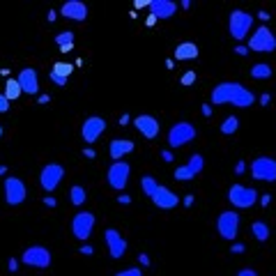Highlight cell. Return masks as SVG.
Instances as JSON below:
<instances>
[{
  "instance_id": "cell-1",
  "label": "cell",
  "mask_w": 276,
  "mask_h": 276,
  "mask_svg": "<svg viewBox=\"0 0 276 276\" xmlns=\"http://www.w3.org/2000/svg\"><path fill=\"white\" fill-rule=\"evenodd\" d=\"M212 104L221 106V104H233L237 108H249L256 104V95H253L246 85L235 83V81H223V83L214 85L212 90Z\"/></svg>"
},
{
  "instance_id": "cell-2",
  "label": "cell",
  "mask_w": 276,
  "mask_h": 276,
  "mask_svg": "<svg viewBox=\"0 0 276 276\" xmlns=\"http://www.w3.org/2000/svg\"><path fill=\"white\" fill-rule=\"evenodd\" d=\"M253 25V16L244 9H233L228 18V32L233 39L242 42V39H249V32H251Z\"/></svg>"
},
{
  "instance_id": "cell-3",
  "label": "cell",
  "mask_w": 276,
  "mask_h": 276,
  "mask_svg": "<svg viewBox=\"0 0 276 276\" xmlns=\"http://www.w3.org/2000/svg\"><path fill=\"white\" fill-rule=\"evenodd\" d=\"M228 203L237 210H249L258 203V193L251 186H242V184H233L228 189Z\"/></svg>"
},
{
  "instance_id": "cell-4",
  "label": "cell",
  "mask_w": 276,
  "mask_h": 276,
  "mask_svg": "<svg viewBox=\"0 0 276 276\" xmlns=\"http://www.w3.org/2000/svg\"><path fill=\"white\" fill-rule=\"evenodd\" d=\"M249 51H258V53H274L276 51V37L267 25H260L258 30L249 37Z\"/></svg>"
},
{
  "instance_id": "cell-5",
  "label": "cell",
  "mask_w": 276,
  "mask_h": 276,
  "mask_svg": "<svg viewBox=\"0 0 276 276\" xmlns=\"http://www.w3.org/2000/svg\"><path fill=\"white\" fill-rule=\"evenodd\" d=\"M129 177H132V166L127 161H113L111 163V168H108V186L113 189V191H125L127 184H129Z\"/></svg>"
},
{
  "instance_id": "cell-6",
  "label": "cell",
  "mask_w": 276,
  "mask_h": 276,
  "mask_svg": "<svg viewBox=\"0 0 276 276\" xmlns=\"http://www.w3.org/2000/svg\"><path fill=\"white\" fill-rule=\"evenodd\" d=\"M251 175L258 182H276V159L272 156H256L251 161Z\"/></svg>"
},
{
  "instance_id": "cell-7",
  "label": "cell",
  "mask_w": 276,
  "mask_h": 276,
  "mask_svg": "<svg viewBox=\"0 0 276 276\" xmlns=\"http://www.w3.org/2000/svg\"><path fill=\"white\" fill-rule=\"evenodd\" d=\"M216 230H219V235H221L223 240L233 242L237 237V233H240V214L235 210L221 212L219 219H216Z\"/></svg>"
},
{
  "instance_id": "cell-8",
  "label": "cell",
  "mask_w": 276,
  "mask_h": 276,
  "mask_svg": "<svg viewBox=\"0 0 276 276\" xmlns=\"http://www.w3.org/2000/svg\"><path fill=\"white\" fill-rule=\"evenodd\" d=\"M196 138V127L191 122H175L173 127L168 129V145L170 147H182V145L191 143Z\"/></svg>"
},
{
  "instance_id": "cell-9",
  "label": "cell",
  "mask_w": 276,
  "mask_h": 276,
  "mask_svg": "<svg viewBox=\"0 0 276 276\" xmlns=\"http://www.w3.org/2000/svg\"><path fill=\"white\" fill-rule=\"evenodd\" d=\"M95 214L92 212H78V214H74L72 219V233L74 237H76L78 242H85V240H90V235L92 230H95Z\"/></svg>"
},
{
  "instance_id": "cell-10",
  "label": "cell",
  "mask_w": 276,
  "mask_h": 276,
  "mask_svg": "<svg viewBox=\"0 0 276 276\" xmlns=\"http://www.w3.org/2000/svg\"><path fill=\"white\" fill-rule=\"evenodd\" d=\"M62 177H65V168H62L60 163H46L42 168V173H39V184H42V189L46 193H53L58 186H60Z\"/></svg>"
},
{
  "instance_id": "cell-11",
  "label": "cell",
  "mask_w": 276,
  "mask_h": 276,
  "mask_svg": "<svg viewBox=\"0 0 276 276\" xmlns=\"http://www.w3.org/2000/svg\"><path fill=\"white\" fill-rule=\"evenodd\" d=\"M25 198H28V189H25V182L21 180V177H14V175H9V177L5 180V200H7V205L16 207V205H23Z\"/></svg>"
},
{
  "instance_id": "cell-12",
  "label": "cell",
  "mask_w": 276,
  "mask_h": 276,
  "mask_svg": "<svg viewBox=\"0 0 276 276\" xmlns=\"http://www.w3.org/2000/svg\"><path fill=\"white\" fill-rule=\"evenodd\" d=\"M21 263L28 265V267H37V270H46L51 265V251L46 246H30V249L23 251Z\"/></svg>"
},
{
  "instance_id": "cell-13",
  "label": "cell",
  "mask_w": 276,
  "mask_h": 276,
  "mask_svg": "<svg viewBox=\"0 0 276 276\" xmlns=\"http://www.w3.org/2000/svg\"><path fill=\"white\" fill-rule=\"evenodd\" d=\"M106 132V120L104 118H99V115H92V118H88V120L83 122V127H81V136H83L85 143H97L99 138H102V134Z\"/></svg>"
},
{
  "instance_id": "cell-14",
  "label": "cell",
  "mask_w": 276,
  "mask_h": 276,
  "mask_svg": "<svg viewBox=\"0 0 276 276\" xmlns=\"http://www.w3.org/2000/svg\"><path fill=\"white\" fill-rule=\"evenodd\" d=\"M104 240H106L108 253H111V258H113V260H120L122 256L127 253V240L120 235V230L106 228V230H104Z\"/></svg>"
},
{
  "instance_id": "cell-15",
  "label": "cell",
  "mask_w": 276,
  "mask_h": 276,
  "mask_svg": "<svg viewBox=\"0 0 276 276\" xmlns=\"http://www.w3.org/2000/svg\"><path fill=\"white\" fill-rule=\"evenodd\" d=\"M134 127H136L138 134L143 138H147V140H154V138L159 136V132H161L159 120H156L154 115H138V118H134Z\"/></svg>"
},
{
  "instance_id": "cell-16",
  "label": "cell",
  "mask_w": 276,
  "mask_h": 276,
  "mask_svg": "<svg viewBox=\"0 0 276 276\" xmlns=\"http://www.w3.org/2000/svg\"><path fill=\"white\" fill-rule=\"evenodd\" d=\"M150 200L154 203V207H159V210H175V207L180 205L177 193L170 191V189H166V186H159V189H156V193L152 196Z\"/></svg>"
},
{
  "instance_id": "cell-17",
  "label": "cell",
  "mask_w": 276,
  "mask_h": 276,
  "mask_svg": "<svg viewBox=\"0 0 276 276\" xmlns=\"http://www.w3.org/2000/svg\"><path fill=\"white\" fill-rule=\"evenodd\" d=\"M16 81H18V85H21L23 95H37V92H39V76H37V72L32 67L21 69Z\"/></svg>"
},
{
  "instance_id": "cell-18",
  "label": "cell",
  "mask_w": 276,
  "mask_h": 276,
  "mask_svg": "<svg viewBox=\"0 0 276 276\" xmlns=\"http://www.w3.org/2000/svg\"><path fill=\"white\" fill-rule=\"evenodd\" d=\"M60 14L65 18H69V21H85L88 18V5L85 2H81V0H67L65 5H62Z\"/></svg>"
},
{
  "instance_id": "cell-19",
  "label": "cell",
  "mask_w": 276,
  "mask_h": 276,
  "mask_svg": "<svg viewBox=\"0 0 276 276\" xmlns=\"http://www.w3.org/2000/svg\"><path fill=\"white\" fill-rule=\"evenodd\" d=\"M134 147H136V145H134V140H129V138H113V140L108 143V154H111L113 161H122V156L132 154Z\"/></svg>"
},
{
  "instance_id": "cell-20",
  "label": "cell",
  "mask_w": 276,
  "mask_h": 276,
  "mask_svg": "<svg viewBox=\"0 0 276 276\" xmlns=\"http://www.w3.org/2000/svg\"><path fill=\"white\" fill-rule=\"evenodd\" d=\"M150 14L152 16H156V21L159 18H173L175 12H177V5H175L173 0H150Z\"/></svg>"
},
{
  "instance_id": "cell-21",
  "label": "cell",
  "mask_w": 276,
  "mask_h": 276,
  "mask_svg": "<svg viewBox=\"0 0 276 276\" xmlns=\"http://www.w3.org/2000/svg\"><path fill=\"white\" fill-rule=\"evenodd\" d=\"M198 58V46L193 42H182L175 48V60H196Z\"/></svg>"
},
{
  "instance_id": "cell-22",
  "label": "cell",
  "mask_w": 276,
  "mask_h": 276,
  "mask_svg": "<svg viewBox=\"0 0 276 276\" xmlns=\"http://www.w3.org/2000/svg\"><path fill=\"white\" fill-rule=\"evenodd\" d=\"M251 233H253V237H256V240L258 242H267L270 240V226H267V223L265 221H253L251 223Z\"/></svg>"
},
{
  "instance_id": "cell-23",
  "label": "cell",
  "mask_w": 276,
  "mask_h": 276,
  "mask_svg": "<svg viewBox=\"0 0 276 276\" xmlns=\"http://www.w3.org/2000/svg\"><path fill=\"white\" fill-rule=\"evenodd\" d=\"M2 95L9 99V102H14V99H18V97L23 95V90H21V85H18L16 78H7V83H5V92Z\"/></svg>"
},
{
  "instance_id": "cell-24",
  "label": "cell",
  "mask_w": 276,
  "mask_h": 276,
  "mask_svg": "<svg viewBox=\"0 0 276 276\" xmlns=\"http://www.w3.org/2000/svg\"><path fill=\"white\" fill-rule=\"evenodd\" d=\"M251 78H256V81H267V78H272V67L267 65V62L253 65L251 67Z\"/></svg>"
},
{
  "instance_id": "cell-25",
  "label": "cell",
  "mask_w": 276,
  "mask_h": 276,
  "mask_svg": "<svg viewBox=\"0 0 276 276\" xmlns=\"http://www.w3.org/2000/svg\"><path fill=\"white\" fill-rule=\"evenodd\" d=\"M159 186H161V184H159L152 175H143V177H140V189H143V193L147 196V198H152V196H154Z\"/></svg>"
},
{
  "instance_id": "cell-26",
  "label": "cell",
  "mask_w": 276,
  "mask_h": 276,
  "mask_svg": "<svg viewBox=\"0 0 276 276\" xmlns=\"http://www.w3.org/2000/svg\"><path fill=\"white\" fill-rule=\"evenodd\" d=\"M85 198H88V191H85L81 184H74L72 189H69V200H72V205L81 207V205L85 203Z\"/></svg>"
},
{
  "instance_id": "cell-27",
  "label": "cell",
  "mask_w": 276,
  "mask_h": 276,
  "mask_svg": "<svg viewBox=\"0 0 276 276\" xmlns=\"http://www.w3.org/2000/svg\"><path fill=\"white\" fill-rule=\"evenodd\" d=\"M237 129H240V120H237L235 115H228V118L223 120V125H221V134H223V136H233Z\"/></svg>"
},
{
  "instance_id": "cell-28",
  "label": "cell",
  "mask_w": 276,
  "mask_h": 276,
  "mask_svg": "<svg viewBox=\"0 0 276 276\" xmlns=\"http://www.w3.org/2000/svg\"><path fill=\"white\" fill-rule=\"evenodd\" d=\"M51 74H58V76H62V78H69L74 74V65L72 62H55L53 65V69H51Z\"/></svg>"
},
{
  "instance_id": "cell-29",
  "label": "cell",
  "mask_w": 276,
  "mask_h": 276,
  "mask_svg": "<svg viewBox=\"0 0 276 276\" xmlns=\"http://www.w3.org/2000/svg\"><path fill=\"white\" fill-rule=\"evenodd\" d=\"M55 44H58V48L67 46V44H74V32L65 30V32H60V35H55Z\"/></svg>"
},
{
  "instance_id": "cell-30",
  "label": "cell",
  "mask_w": 276,
  "mask_h": 276,
  "mask_svg": "<svg viewBox=\"0 0 276 276\" xmlns=\"http://www.w3.org/2000/svg\"><path fill=\"white\" fill-rule=\"evenodd\" d=\"M196 78H198V74H196V72H184L180 76V83L182 85H193V83H196Z\"/></svg>"
},
{
  "instance_id": "cell-31",
  "label": "cell",
  "mask_w": 276,
  "mask_h": 276,
  "mask_svg": "<svg viewBox=\"0 0 276 276\" xmlns=\"http://www.w3.org/2000/svg\"><path fill=\"white\" fill-rule=\"evenodd\" d=\"M115 276H143V272H140V267H129V270L118 272Z\"/></svg>"
},
{
  "instance_id": "cell-32",
  "label": "cell",
  "mask_w": 276,
  "mask_h": 276,
  "mask_svg": "<svg viewBox=\"0 0 276 276\" xmlns=\"http://www.w3.org/2000/svg\"><path fill=\"white\" fill-rule=\"evenodd\" d=\"M7 111H9V99H7V97L0 92V115L7 113Z\"/></svg>"
},
{
  "instance_id": "cell-33",
  "label": "cell",
  "mask_w": 276,
  "mask_h": 276,
  "mask_svg": "<svg viewBox=\"0 0 276 276\" xmlns=\"http://www.w3.org/2000/svg\"><path fill=\"white\" fill-rule=\"evenodd\" d=\"M48 78H51V81H53L55 85H67V81H69V78H62V76H58V74H48Z\"/></svg>"
},
{
  "instance_id": "cell-34",
  "label": "cell",
  "mask_w": 276,
  "mask_h": 276,
  "mask_svg": "<svg viewBox=\"0 0 276 276\" xmlns=\"http://www.w3.org/2000/svg\"><path fill=\"white\" fill-rule=\"evenodd\" d=\"M78 251H81V256H95V246H92V244H83Z\"/></svg>"
},
{
  "instance_id": "cell-35",
  "label": "cell",
  "mask_w": 276,
  "mask_h": 276,
  "mask_svg": "<svg viewBox=\"0 0 276 276\" xmlns=\"http://www.w3.org/2000/svg\"><path fill=\"white\" fill-rule=\"evenodd\" d=\"M138 263L143 265V267H150L152 260H150V256H147V253H140V256H138Z\"/></svg>"
},
{
  "instance_id": "cell-36",
  "label": "cell",
  "mask_w": 276,
  "mask_h": 276,
  "mask_svg": "<svg viewBox=\"0 0 276 276\" xmlns=\"http://www.w3.org/2000/svg\"><path fill=\"white\" fill-rule=\"evenodd\" d=\"M237 276H258V272L251 270V267H244V270L237 272Z\"/></svg>"
},
{
  "instance_id": "cell-37",
  "label": "cell",
  "mask_w": 276,
  "mask_h": 276,
  "mask_svg": "<svg viewBox=\"0 0 276 276\" xmlns=\"http://www.w3.org/2000/svg\"><path fill=\"white\" fill-rule=\"evenodd\" d=\"M118 203L127 207V205H132V196H127V193H120V196H118Z\"/></svg>"
},
{
  "instance_id": "cell-38",
  "label": "cell",
  "mask_w": 276,
  "mask_h": 276,
  "mask_svg": "<svg viewBox=\"0 0 276 276\" xmlns=\"http://www.w3.org/2000/svg\"><path fill=\"white\" fill-rule=\"evenodd\" d=\"M44 205H46L48 210H53L55 205H58V200H55V198H53V196H46V198H44Z\"/></svg>"
},
{
  "instance_id": "cell-39",
  "label": "cell",
  "mask_w": 276,
  "mask_h": 276,
  "mask_svg": "<svg viewBox=\"0 0 276 276\" xmlns=\"http://www.w3.org/2000/svg\"><path fill=\"white\" fill-rule=\"evenodd\" d=\"M7 270H9V272H16L18 270V260L16 258H9V260H7Z\"/></svg>"
},
{
  "instance_id": "cell-40",
  "label": "cell",
  "mask_w": 276,
  "mask_h": 276,
  "mask_svg": "<svg viewBox=\"0 0 276 276\" xmlns=\"http://www.w3.org/2000/svg\"><path fill=\"white\" fill-rule=\"evenodd\" d=\"M161 159H163L166 163H170L175 156H173V152H170V150H161Z\"/></svg>"
},
{
  "instance_id": "cell-41",
  "label": "cell",
  "mask_w": 276,
  "mask_h": 276,
  "mask_svg": "<svg viewBox=\"0 0 276 276\" xmlns=\"http://www.w3.org/2000/svg\"><path fill=\"white\" fill-rule=\"evenodd\" d=\"M270 203H272V196H270V193H263V196H260V205H263V207H267Z\"/></svg>"
},
{
  "instance_id": "cell-42",
  "label": "cell",
  "mask_w": 276,
  "mask_h": 276,
  "mask_svg": "<svg viewBox=\"0 0 276 276\" xmlns=\"http://www.w3.org/2000/svg\"><path fill=\"white\" fill-rule=\"evenodd\" d=\"M244 170H246V163L244 161H237V163H235V173H237V175H242Z\"/></svg>"
},
{
  "instance_id": "cell-43",
  "label": "cell",
  "mask_w": 276,
  "mask_h": 276,
  "mask_svg": "<svg viewBox=\"0 0 276 276\" xmlns=\"http://www.w3.org/2000/svg\"><path fill=\"white\" fill-rule=\"evenodd\" d=\"M134 7H136V9H143V7H150V0H136V2H134Z\"/></svg>"
},
{
  "instance_id": "cell-44",
  "label": "cell",
  "mask_w": 276,
  "mask_h": 276,
  "mask_svg": "<svg viewBox=\"0 0 276 276\" xmlns=\"http://www.w3.org/2000/svg\"><path fill=\"white\" fill-rule=\"evenodd\" d=\"M230 251H233V253H244L246 246L244 244H233V246H230Z\"/></svg>"
},
{
  "instance_id": "cell-45",
  "label": "cell",
  "mask_w": 276,
  "mask_h": 276,
  "mask_svg": "<svg viewBox=\"0 0 276 276\" xmlns=\"http://www.w3.org/2000/svg\"><path fill=\"white\" fill-rule=\"evenodd\" d=\"M270 102H272V97L265 92V95H260V106H270Z\"/></svg>"
},
{
  "instance_id": "cell-46",
  "label": "cell",
  "mask_w": 276,
  "mask_h": 276,
  "mask_svg": "<svg viewBox=\"0 0 276 276\" xmlns=\"http://www.w3.org/2000/svg\"><path fill=\"white\" fill-rule=\"evenodd\" d=\"M83 156H88V159H95L97 152L92 150V147H83Z\"/></svg>"
},
{
  "instance_id": "cell-47",
  "label": "cell",
  "mask_w": 276,
  "mask_h": 276,
  "mask_svg": "<svg viewBox=\"0 0 276 276\" xmlns=\"http://www.w3.org/2000/svg\"><path fill=\"white\" fill-rule=\"evenodd\" d=\"M235 53H237V55H246V53H249V46H242V44H237Z\"/></svg>"
},
{
  "instance_id": "cell-48",
  "label": "cell",
  "mask_w": 276,
  "mask_h": 276,
  "mask_svg": "<svg viewBox=\"0 0 276 276\" xmlns=\"http://www.w3.org/2000/svg\"><path fill=\"white\" fill-rule=\"evenodd\" d=\"M200 111H203L205 118H210V115H212V106H210V104H203V108H200Z\"/></svg>"
},
{
  "instance_id": "cell-49",
  "label": "cell",
  "mask_w": 276,
  "mask_h": 276,
  "mask_svg": "<svg viewBox=\"0 0 276 276\" xmlns=\"http://www.w3.org/2000/svg\"><path fill=\"white\" fill-rule=\"evenodd\" d=\"M156 23V16H152V14H147V18H145V25H147V28H152V25Z\"/></svg>"
},
{
  "instance_id": "cell-50",
  "label": "cell",
  "mask_w": 276,
  "mask_h": 276,
  "mask_svg": "<svg viewBox=\"0 0 276 276\" xmlns=\"http://www.w3.org/2000/svg\"><path fill=\"white\" fill-rule=\"evenodd\" d=\"M129 122H132V118H129V113L120 115V125H122V127H127V125H129Z\"/></svg>"
},
{
  "instance_id": "cell-51",
  "label": "cell",
  "mask_w": 276,
  "mask_h": 276,
  "mask_svg": "<svg viewBox=\"0 0 276 276\" xmlns=\"http://www.w3.org/2000/svg\"><path fill=\"white\" fill-rule=\"evenodd\" d=\"M37 102H39V104H48V102H51V97H48V95H39V97H37Z\"/></svg>"
},
{
  "instance_id": "cell-52",
  "label": "cell",
  "mask_w": 276,
  "mask_h": 276,
  "mask_svg": "<svg viewBox=\"0 0 276 276\" xmlns=\"http://www.w3.org/2000/svg\"><path fill=\"white\" fill-rule=\"evenodd\" d=\"M69 51H74V44H67V46H60V53H69Z\"/></svg>"
},
{
  "instance_id": "cell-53",
  "label": "cell",
  "mask_w": 276,
  "mask_h": 276,
  "mask_svg": "<svg viewBox=\"0 0 276 276\" xmlns=\"http://www.w3.org/2000/svg\"><path fill=\"white\" fill-rule=\"evenodd\" d=\"M191 205H193V196H186V198H184V207H191Z\"/></svg>"
},
{
  "instance_id": "cell-54",
  "label": "cell",
  "mask_w": 276,
  "mask_h": 276,
  "mask_svg": "<svg viewBox=\"0 0 276 276\" xmlns=\"http://www.w3.org/2000/svg\"><path fill=\"white\" fill-rule=\"evenodd\" d=\"M55 16H58V14H55V9H48V21H55Z\"/></svg>"
},
{
  "instance_id": "cell-55",
  "label": "cell",
  "mask_w": 276,
  "mask_h": 276,
  "mask_svg": "<svg viewBox=\"0 0 276 276\" xmlns=\"http://www.w3.org/2000/svg\"><path fill=\"white\" fill-rule=\"evenodd\" d=\"M258 16H260V18H263V21H270V14H267V12H260V14H258Z\"/></svg>"
},
{
  "instance_id": "cell-56",
  "label": "cell",
  "mask_w": 276,
  "mask_h": 276,
  "mask_svg": "<svg viewBox=\"0 0 276 276\" xmlns=\"http://www.w3.org/2000/svg\"><path fill=\"white\" fill-rule=\"evenodd\" d=\"M7 173V166H0V175H5Z\"/></svg>"
},
{
  "instance_id": "cell-57",
  "label": "cell",
  "mask_w": 276,
  "mask_h": 276,
  "mask_svg": "<svg viewBox=\"0 0 276 276\" xmlns=\"http://www.w3.org/2000/svg\"><path fill=\"white\" fill-rule=\"evenodd\" d=\"M2 134H5V127H0V138H2Z\"/></svg>"
}]
</instances>
